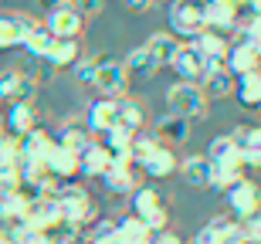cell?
Segmentation results:
<instances>
[{
	"instance_id": "74e56055",
	"label": "cell",
	"mask_w": 261,
	"mask_h": 244,
	"mask_svg": "<svg viewBox=\"0 0 261 244\" xmlns=\"http://www.w3.org/2000/svg\"><path fill=\"white\" fill-rule=\"evenodd\" d=\"M238 34H241V41H248V44L258 48V44H261V10H254V14H241Z\"/></svg>"
},
{
	"instance_id": "8d00e7d4",
	"label": "cell",
	"mask_w": 261,
	"mask_h": 244,
	"mask_svg": "<svg viewBox=\"0 0 261 244\" xmlns=\"http://www.w3.org/2000/svg\"><path fill=\"white\" fill-rule=\"evenodd\" d=\"M20 163V139L17 136H0V170H17Z\"/></svg>"
},
{
	"instance_id": "ab89813d",
	"label": "cell",
	"mask_w": 261,
	"mask_h": 244,
	"mask_svg": "<svg viewBox=\"0 0 261 244\" xmlns=\"http://www.w3.org/2000/svg\"><path fill=\"white\" fill-rule=\"evenodd\" d=\"M156 146H160V139H156L153 132H136V136H133V153H129V159H133V163H139V159H143L146 153H153Z\"/></svg>"
},
{
	"instance_id": "bcb514c9",
	"label": "cell",
	"mask_w": 261,
	"mask_h": 244,
	"mask_svg": "<svg viewBox=\"0 0 261 244\" xmlns=\"http://www.w3.org/2000/svg\"><path fill=\"white\" fill-rule=\"evenodd\" d=\"M258 61H261V44H258Z\"/></svg>"
},
{
	"instance_id": "4fadbf2b",
	"label": "cell",
	"mask_w": 261,
	"mask_h": 244,
	"mask_svg": "<svg viewBox=\"0 0 261 244\" xmlns=\"http://www.w3.org/2000/svg\"><path fill=\"white\" fill-rule=\"evenodd\" d=\"M139 173L149 176V180H166V176H173L176 173V166H180V156L173 153V146H160L153 149V153H146L143 159H139Z\"/></svg>"
},
{
	"instance_id": "f6af8a7d",
	"label": "cell",
	"mask_w": 261,
	"mask_h": 244,
	"mask_svg": "<svg viewBox=\"0 0 261 244\" xmlns=\"http://www.w3.org/2000/svg\"><path fill=\"white\" fill-rule=\"evenodd\" d=\"M0 136H4V119H0Z\"/></svg>"
},
{
	"instance_id": "6da1fadb",
	"label": "cell",
	"mask_w": 261,
	"mask_h": 244,
	"mask_svg": "<svg viewBox=\"0 0 261 244\" xmlns=\"http://www.w3.org/2000/svg\"><path fill=\"white\" fill-rule=\"evenodd\" d=\"M166 105H170L173 116H180L190 126L211 116V98L203 95V88L194 85V82H173L166 88Z\"/></svg>"
},
{
	"instance_id": "30bf717a",
	"label": "cell",
	"mask_w": 261,
	"mask_h": 244,
	"mask_svg": "<svg viewBox=\"0 0 261 244\" xmlns=\"http://www.w3.org/2000/svg\"><path fill=\"white\" fill-rule=\"evenodd\" d=\"M38 24H41V20H34L31 14H20V10H4V14H0V51L20 48V44H24V38H28Z\"/></svg>"
},
{
	"instance_id": "cb8c5ba5",
	"label": "cell",
	"mask_w": 261,
	"mask_h": 244,
	"mask_svg": "<svg viewBox=\"0 0 261 244\" xmlns=\"http://www.w3.org/2000/svg\"><path fill=\"white\" fill-rule=\"evenodd\" d=\"M51 149H55V136L44 132V129H34L31 136L20 139V159H24V163H41L44 166Z\"/></svg>"
},
{
	"instance_id": "d590c367",
	"label": "cell",
	"mask_w": 261,
	"mask_h": 244,
	"mask_svg": "<svg viewBox=\"0 0 261 244\" xmlns=\"http://www.w3.org/2000/svg\"><path fill=\"white\" fill-rule=\"evenodd\" d=\"M17 71L31 82V85H44V82H51V75H55V68H51L44 58H28V55L20 58Z\"/></svg>"
},
{
	"instance_id": "1f68e13d",
	"label": "cell",
	"mask_w": 261,
	"mask_h": 244,
	"mask_svg": "<svg viewBox=\"0 0 261 244\" xmlns=\"http://www.w3.org/2000/svg\"><path fill=\"white\" fill-rule=\"evenodd\" d=\"M82 58V41H65V38H55V44H51V51H48V65L55 71H61V68H71L75 61Z\"/></svg>"
},
{
	"instance_id": "f546056e",
	"label": "cell",
	"mask_w": 261,
	"mask_h": 244,
	"mask_svg": "<svg viewBox=\"0 0 261 244\" xmlns=\"http://www.w3.org/2000/svg\"><path fill=\"white\" fill-rule=\"evenodd\" d=\"M122 68H126L129 82H133V78H143V82H146V78H153L156 71H160V68H156V61L149 58L146 44H139V48H133V51H129L126 58H122Z\"/></svg>"
},
{
	"instance_id": "d6a6232c",
	"label": "cell",
	"mask_w": 261,
	"mask_h": 244,
	"mask_svg": "<svg viewBox=\"0 0 261 244\" xmlns=\"http://www.w3.org/2000/svg\"><path fill=\"white\" fill-rule=\"evenodd\" d=\"M116 237L122 244H149L153 241V231H149L136 214H126V217L116 221Z\"/></svg>"
},
{
	"instance_id": "e0dca14e",
	"label": "cell",
	"mask_w": 261,
	"mask_h": 244,
	"mask_svg": "<svg viewBox=\"0 0 261 244\" xmlns=\"http://www.w3.org/2000/svg\"><path fill=\"white\" fill-rule=\"evenodd\" d=\"M234 143L241 149V163L244 170H261V126H234L231 129Z\"/></svg>"
},
{
	"instance_id": "5b68a950",
	"label": "cell",
	"mask_w": 261,
	"mask_h": 244,
	"mask_svg": "<svg viewBox=\"0 0 261 244\" xmlns=\"http://www.w3.org/2000/svg\"><path fill=\"white\" fill-rule=\"evenodd\" d=\"M88 88H92L98 98H126L129 95V75H126V68H122V61L106 58L95 68Z\"/></svg>"
},
{
	"instance_id": "ee69618b",
	"label": "cell",
	"mask_w": 261,
	"mask_h": 244,
	"mask_svg": "<svg viewBox=\"0 0 261 244\" xmlns=\"http://www.w3.org/2000/svg\"><path fill=\"white\" fill-rule=\"evenodd\" d=\"M58 4H61V0H41V7H44V10H55Z\"/></svg>"
},
{
	"instance_id": "52a82bcc",
	"label": "cell",
	"mask_w": 261,
	"mask_h": 244,
	"mask_svg": "<svg viewBox=\"0 0 261 244\" xmlns=\"http://www.w3.org/2000/svg\"><path fill=\"white\" fill-rule=\"evenodd\" d=\"M102 186L116 197H133L139 186H143V173L133 159H112V166L102 176Z\"/></svg>"
},
{
	"instance_id": "7bdbcfd3",
	"label": "cell",
	"mask_w": 261,
	"mask_h": 244,
	"mask_svg": "<svg viewBox=\"0 0 261 244\" xmlns=\"http://www.w3.org/2000/svg\"><path fill=\"white\" fill-rule=\"evenodd\" d=\"M149 244H184V237L173 234V231H163V234H153V241Z\"/></svg>"
},
{
	"instance_id": "8992f818",
	"label": "cell",
	"mask_w": 261,
	"mask_h": 244,
	"mask_svg": "<svg viewBox=\"0 0 261 244\" xmlns=\"http://www.w3.org/2000/svg\"><path fill=\"white\" fill-rule=\"evenodd\" d=\"M224 200H227V210H231L234 221H248V217L261 214V186L254 183L251 176H244L241 183H234L224 194Z\"/></svg>"
},
{
	"instance_id": "3957f363",
	"label": "cell",
	"mask_w": 261,
	"mask_h": 244,
	"mask_svg": "<svg viewBox=\"0 0 261 244\" xmlns=\"http://www.w3.org/2000/svg\"><path fill=\"white\" fill-rule=\"evenodd\" d=\"M133 214L139 217L153 234L170 231V204H166V197L160 194L153 183H143L133 194Z\"/></svg>"
},
{
	"instance_id": "e575fe53",
	"label": "cell",
	"mask_w": 261,
	"mask_h": 244,
	"mask_svg": "<svg viewBox=\"0 0 261 244\" xmlns=\"http://www.w3.org/2000/svg\"><path fill=\"white\" fill-rule=\"evenodd\" d=\"M51 44H55V38L48 34V28H44V24H38V28L31 31L28 38H24V44H20V51H24L28 58H48Z\"/></svg>"
},
{
	"instance_id": "f35d334b",
	"label": "cell",
	"mask_w": 261,
	"mask_h": 244,
	"mask_svg": "<svg viewBox=\"0 0 261 244\" xmlns=\"http://www.w3.org/2000/svg\"><path fill=\"white\" fill-rule=\"evenodd\" d=\"M106 61V55H82V58L71 65V71H75V82H82V85H88L92 82V75H95V68Z\"/></svg>"
},
{
	"instance_id": "f1b7e54d",
	"label": "cell",
	"mask_w": 261,
	"mask_h": 244,
	"mask_svg": "<svg viewBox=\"0 0 261 244\" xmlns=\"http://www.w3.org/2000/svg\"><path fill=\"white\" fill-rule=\"evenodd\" d=\"M234 98L241 102V109H251V112H261V68L234 82Z\"/></svg>"
},
{
	"instance_id": "d6986e66",
	"label": "cell",
	"mask_w": 261,
	"mask_h": 244,
	"mask_svg": "<svg viewBox=\"0 0 261 244\" xmlns=\"http://www.w3.org/2000/svg\"><path fill=\"white\" fill-rule=\"evenodd\" d=\"M92 143H95V139L88 132L85 119H68V122H61L58 132H55V146L71 149V153H82V149H88Z\"/></svg>"
},
{
	"instance_id": "7402d4cb",
	"label": "cell",
	"mask_w": 261,
	"mask_h": 244,
	"mask_svg": "<svg viewBox=\"0 0 261 244\" xmlns=\"http://www.w3.org/2000/svg\"><path fill=\"white\" fill-rule=\"evenodd\" d=\"M153 136L160 139L163 146H176V143H187V139H190V122H184V119L173 116V112H166V116L156 119Z\"/></svg>"
},
{
	"instance_id": "b9f144b4",
	"label": "cell",
	"mask_w": 261,
	"mask_h": 244,
	"mask_svg": "<svg viewBox=\"0 0 261 244\" xmlns=\"http://www.w3.org/2000/svg\"><path fill=\"white\" fill-rule=\"evenodd\" d=\"M122 4H126L133 14H153V10L160 7L163 0H122Z\"/></svg>"
},
{
	"instance_id": "7a4b0ae2",
	"label": "cell",
	"mask_w": 261,
	"mask_h": 244,
	"mask_svg": "<svg viewBox=\"0 0 261 244\" xmlns=\"http://www.w3.org/2000/svg\"><path fill=\"white\" fill-rule=\"evenodd\" d=\"M55 200H58L61 221H65V224H71L75 231H85V227L98 217L92 194H88L85 186H78V183H61L58 194H55Z\"/></svg>"
},
{
	"instance_id": "7dc6e473",
	"label": "cell",
	"mask_w": 261,
	"mask_h": 244,
	"mask_svg": "<svg viewBox=\"0 0 261 244\" xmlns=\"http://www.w3.org/2000/svg\"><path fill=\"white\" fill-rule=\"evenodd\" d=\"M197 4H203V0H197Z\"/></svg>"
},
{
	"instance_id": "277c9868",
	"label": "cell",
	"mask_w": 261,
	"mask_h": 244,
	"mask_svg": "<svg viewBox=\"0 0 261 244\" xmlns=\"http://www.w3.org/2000/svg\"><path fill=\"white\" fill-rule=\"evenodd\" d=\"M166 24H170L166 34H173L180 44H190L203 31V4H197V0H170Z\"/></svg>"
},
{
	"instance_id": "44dd1931",
	"label": "cell",
	"mask_w": 261,
	"mask_h": 244,
	"mask_svg": "<svg viewBox=\"0 0 261 244\" xmlns=\"http://www.w3.org/2000/svg\"><path fill=\"white\" fill-rule=\"evenodd\" d=\"M203 156H207V163H211V166H244L241 163V149H238V143H234L231 132L214 136Z\"/></svg>"
},
{
	"instance_id": "4316f807",
	"label": "cell",
	"mask_w": 261,
	"mask_h": 244,
	"mask_svg": "<svg viewBox=\"0 0 261 244\" xmlns=\"http://www.w3.org/2000/svg\"><path fill=\"white\" fill-rule=\"evenodd\" d=\"M146 51H149V58L156 61V68H170L176 58V51H180V41L173 34H166V31H156L153 38L146 41Z\"/></svg>"
},
{
	"instance_id": "5bb4252c",
	"label": "cell",
	"mask_w": 261,
	"mask_h": 244,
	"mask_svg": "<svg viewBox=\"0 0 261 244\" xmlns=\"http://www.w3.org/2000/svg\"><path fill=\"white\" fill-rule=\"evenodd\" d=\"M0 119H4V132L7 136H31L38 126V109L31 105V102H17V105H7V112H0Z\"/></svg>"
},
{
	"instance_id": "8fae6325",
	"label": "cell",
	"mask_w": 261,
	"mask_h": 244,
	"mask_svg": "<svg viewBox=\"0 0 261 244\" xmlns=\"http://www.w3.org/2000/svg\"><path fill=\"white\" fill-rule=\"evenodd\" d=\"M116 112H119V98H95L85 112V126L92 132V139H102L116 129Z\"/></svg>"
},
{
	"instance_id": "9a60e30c",
	"label": "cell",
	"mask_w": 261,
	"mask_h": 244,
	"mask_svg": "<svg viewBox=\"0 0 261 244\" xmlns=\"http://www.w3.org/2000/svg\"><path fill=\"white\" fill-rule=\"evenodd\" d=\"M170 68L176 71V78H180V82H194V85H200L211 65H207V58H203L194 44H180V51H176V58H173Z\"/></svg>"
},
{
	"instance_id": "836d02e7",
	"label": "cell",
	"mask_w": 261,
	"mask_h": 244,
	"mask_svg": "<svg viewBox=\"0 0 261 244\" xmlns=\"http://www.w3.org/2000/svg\"><path fill=\"white\" fill-rule=\"evenodd\" d=\"M244 166H211V180H207V190L211 194H227L234 183L244 180Z\"/></svg>"
},
{
	"instance_id": "ac0fdd59",
	"label": "cell",
	"mask_w": 261,
	"mask_h": 244,
	"mask_svg": "<svg viewBox=\"0 0 261 244\" xmlns=\"http://www.w3.org/2000/svg\"><path fill=\"white\" fill-rule=\"evenodd\" d=\"M112 166V153H109L102 143H92L88 149H82L78 153V176H88V180H102L106 176V170Z\"/></svg>"
},
{
	"instance_id": "9c48e42d",
	"label": "cell",
	"mask_w": 261,
	"mask_h": 244,
	"mask_svg": "<svg viewBox=\"0 0 261 244\" xmlns=\"http://www.w3.org/2000/svg\"><path fill=\"white\" fill-rule=\"evenodd\" d=\"M238 24H241V10L234 4H227V0H203V31L231 38V34H238Z\"/></svg>"
},
{
	"instance_id": "484cf974",
	"label": "cell",
	"mask_w": 261,
	"mask_h": 244,
	"mask_svg": "<svg viewBox=\"0 0 261 244\" xmlns=\"http://www.w3.org/2000/svg\"><path fill=\"white\" fill-rule=\"evenodd\" d=\"M176 173L184 176V183H187V186L207 190V180H211V163H207V156H203V153H190V156L180 159Z\"/></svg>"
},
{
	"instance_id": "60d3db41",
	"label": "cell",
	"mask_w": 261,
	"mask_h": 244,
	"mask_svg": "<svg viewBox=\"0 0 261 244\" xmlns=\"http://www.w3.org/2000/svg\"><path fill=\"white\" fill-rule=\"evenodd\" d=\"M68 7L75 10V14H82V17H95V14H102V7H106V0H65Z\"/></svg>"
},
{
	"instance_id": "ba28073f",
	"label": "cell",
	"mask_w": 261,
	"mask_h": 244,
	"mask_svg": "<svg viewBox=\"0 0 261 244\" xmlns=\"http://www.w3.org/2000/svg\"><path fill=\"white\" fill-rule=\"evenodd\" d=\"M41 24L48 28V34H51V38L82 41V34H85V17H82V14H75V10L68 7L65 0H61V4H58L55 10H48Z\"/></svg>"
},
{
	"instance_id": "83f0119b",
	"label": "cell",
	"mask_w": 261,
	"mask_h": 244,
	"mask_svg": "<svg viewBox=\"0 0 261 244\" xmlns=\"http://www.w3.org/2000/svg\"><path fill=\"white\" fill-rule=\"evenodd\" d=\"M190 44H194L203 58H207V65H214V61H224V58H227V51H231V38L214 34V31H200V34H197Z\"/></svg>"
},
{
	"instance_id": "ffe728a7",
	"label": "cell",
	"mask_w": 261,
	"mask_h": 244,
	"mask_svg": "<svg viewBox=\"0 0 261 244\" xmlns=\"http://www.w3.org/2000/svg\"><path fill=\"white\" fill-rule=\"evenodd\" d=\"M44 170H48V176H51V180H58V183H75V176H78V153L55 146L48 153V159H44Z\"/></svg>"
},
{
	"instance_id": "2e32d148",
	"label": "cell",
	"mask_w": 261,
	"mask_h": 244,
	"mask_svg": "<svg viewBox=\"0 0 261 244\" xmlns=\"http://www.w3.org/2000/svg\"><path fill=\"white\" fill-rule=\"evenodd\" d=\"M224 68H227V75H231L234 82L244 78V75H251V71H258L261 68L258 48L248 44V41H234L231 51H227V58H224Z\"/></svg>"
},
{
	"instance_id": "603a6c76",
	"label": "cell",
	"mask_w": 261,
	"mask_h": 244,
	"mask_svg": "<svg viewBox=\"0 0 261 244\" xmlns=\"http://www.w3.org/2000/svg\"><path fill=\"white\" fill-rule=\"evenodd\" d=\"M146 126V105L139 102V98H119V112H116V129H122V132H143Z\"/></svg>"
},
{
	"instance_id": "d4e9b609",
	"label": "cell",
	"mask_w": 261,
	"mask_h": 244,
	"mask_svg": "<svg viewBox=\"0 0 261 244\" xmlns=\"http://www.w3.org/2000/svg\"><path fill=\"white\" fill-rule=\"evenodd\" d=\"M200 88H203V95L211 98V102H214V98H227V95H234V78L227 75L224 61H214L211 68H207V75H203Z\"/></svg>"
},
{
	"instance_id": "4dcf8cb0",
	"label": "cell",
	"mask_w": 261,
	"mask_h": 244,
	"mask_svg": "<svg viewBox=\"0 0 261 244\" xmlns=\"http://www.w3.org/2000/svg\"><path fill=\"white\" fill-rule=\"evenodd\" d=\"M234 217L231 214H214L203 227H197V234L190 237V244H224V234L231 231Z\"/></svg>"
},
{
	"instance_id": "7c38bea8",
	"label": "cell",
	"mask_w": 261,
	"mask_h": 244,
	"mask_svg": "<svg viewBox=\"0 0 261 244\" xmlns=\"http://www.w3.org/2000/svg\"><path fill=\"white\" fill-rule=\"evenodd\" d=\"M34 98H38V85H31L17 68H4L0 71V102H7V105L31 102V105H34Z\"/></svg>"
}]
</instances>
